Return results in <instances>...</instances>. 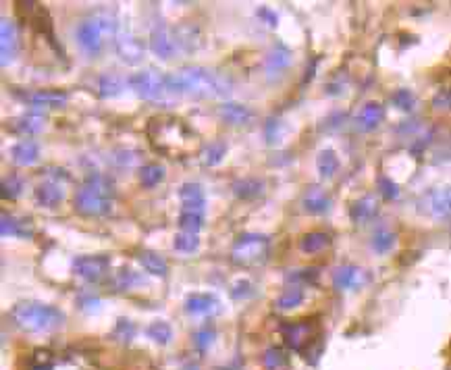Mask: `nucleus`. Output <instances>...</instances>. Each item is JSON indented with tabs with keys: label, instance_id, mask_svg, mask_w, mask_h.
<instances>
[{
	"label": "nucleus",
	"instance_id": "1",
	"mask_svg": "<svg viewBox=\"0 0 451 370\" xmlns=\"http://www.w3.org/2000/svg\"><path fill=\"white\" fill-rule=\"evenodd\" d=\"M165 88L173 94L196 98H227L231 94V81L206 67H183L173 71L165 75Z\"/></svg>",
	"mask_w": 451,
	"mask_h": 370
},
{
	"label": "nucleus",
	"instance_id": "2",
	"mask_svg": "<svg viewBox=\"0 0 451 370\" xmlns=\"http://www.w3.org/2000/svg\"><path fill=\"white\" fill-rule=\"evenodd\" d=\"M10 321L27 333H50L65 325V314L48 304L19 302L10 310Z\"/></svg>",
	"mask_w": 451,
	"mask_h": 370
},
{
	"label": "nucleus",
	"instance_id": "3",
	"mask_svg": "<svg viewBox=\"0 0 451 370\" xmlns=\"http://www.w3.org/2000/svg\"><path fill=\"white\" fill-rule=\"evenodd\" d=\"M113 182L104 175H90L75 193V208L88 216H102L110 212L113 206Z\"/></svg>",
	"mask_w": 451,
	"mask_h": 370
},
{
	"label": "nucleus",
	"instance_id": "4",
	"mask_svg": "<svg viewBox=\"0 0 451 370\" xmlns=\"http://www.w3.org/2000/svg\"><path fill=\"white\" fill-rule=\"evenodd\" d=\"M268 254V237L260 233H243L231 248V258L237 264H256Z\"/></svg>",
	"mask_w": 451,
	"mask_h": 370
},
{
	"label": "nucleus",
	"instance_id": "5",
	"mask_svg": "<svg viewBox=\"0 0 451 370\" xmlns=\"http://www.w3.org/2000/svg\"><path fill=\"white\" fill-rule=\"evenodd\" d=\"M104 35H106V31L100 25V21L96 19V15L92 19L77 23V27H75V42L88 56H98L102 52Z\"/></svg>",
	"mask_w": 451,
	"mask_h": 370
},
{
	"label": "nucleus",
	"instance_id": "6",
	"mask_svg": "<svg viewBox=\"0 0 451 370\" xmlns=\"http://www.w3.org/2000/svg\"><path fill=\"white\" fill-rule=\"evenodd\" d=\"M127 83L144 100H156V98H161L163 90H167L165 88V77L156 69H146V71L133 73L127 79Z\"/></svg>",
	"mask_w": 451,
	"mask_h": 370
},
{
	"label": "nucleus",
	"instance_id": "7",
	"mask_svg": "<svg viewBox=\"0 0 451 370\" xmlns=\"http://www.w3.org/2000/svg\"><path fill=\"white\" fill-rule=\"evenodd\" d=\"M148 44H150V50H152L158 58H163V61L173 58V54L177 52V42L173 40L169 27H167L163 21H156V23L152 25Z\"/></svg>",
	"mask_w": 451,
	"mask_h": 370
},
{
	"label": "nucleus",
	"instance_id": "8",
	"mask_svg": "<svg viewBox=\"0 0 451 370\" xmlns=\"http://www.w3.org/2000/svg\"><path fill=\"white\" fill-rule=\"evenodd\" d=\"M108 266L110 262L106 256H77L73 260V273L85 281H100Z\"/></svg>",
	"mask_w": 451,
	"mask_h": 370
},
{
	"label": "nucleus",
	"instance_id": "9",
	"mask_svg": "<svg viewBox=\"0 0 451 370\" xmlns=\"http://www.w3.org/2000/svg\"><path fill=\"white\" fill-rule=\"evenodd\" d=\"M115 48H117V54L121 56V61L127 63V65H138V63H142L144 52H146L144 42L138 40V38H136L131 31H127V29L117 33Z\"/></svg>",
	"mask_w": 451,
	"mask_h": 370
},
{
	"label": "nucleus",
	"instance_id": "10",
	"mask_svg": "<svg viewBox=\"0 0 451 370\" xmlns=\"http://www.w3.org/2000/svg\"><path fill=\"white\" fill-rule=\"evenodd\" d=\"M19 52V29L15 25V21L2 17L0 23V63L8 65Z\"/></svg>",
	"mask_w": 451,
	"mask_h": 370
},
{
	"label": "nucleus",
	"instance_id": "11",
	"mask_svg": "<svg viewBox=\"0 0 451 370\" xmlns=\"http://www.w3.org/2000/svg\"><path fill=\"white\" fill-rule=\"evenodd\" d=\"M366 283V273L356 264H343L333 273V285L341 291L358 289Z\"/></svg>",
	"mask_w": 451,
	"mask_h": 370
},
{
	"label": "nucleus",
	"instance_id": "12",
	"mask_svg": "<svg viewBox=\"0 0 451 370\" xmlns=\"http://www.w3.org/2000/svg\"><path fill=\"white\" fill-rule=\"evenodd\" d=\"M281 333L285 337V344L297 352L304 350V346L312 341V325L310 323H287L281 327Z\"/></svg>",
	"mask_w": 451,
	"mask_h": 370
},
{
	"label": "nucleus",
	"instance_id": "13",
	"mask_svg": "<svg viewBox=\"0 0 451 370\" xmlns=\"http://www.w3.org/2000/svg\"><path fill=\"white\" fill-rule=\"evenodd\" d=\"M35 202L44 208H54L65 200V187L58 184L56 179H46L35 187L33 191Z\"/></svg>",
	"mask_w": 451,
	"mask_h": 370
},
{
	"label": "nucleus",
	"instance_id": "14",
	"mask_svg": "<svg viewBox=\"0 0 451 370\" xmlns=\"http://www.w3.org/2000/svg\"><path fill=\"white\" fill-rule=\"evenodd\" d=\"M179 200H181V204H183V210L204 214L206 198H204V189H202V185L200 184L188 182V184L181 185V189H179Z\"/></svg>",
	"mask_w": 451,
	"mask_h": 370
},
{
	"label": "nucleus",
	"instance_id": "15",
	"mask_svg": "<svg viewBox=\"0 0 451 370\" xmlns=\"http://www.w3.org/2000/svg\"><path fill=\"white\" fill-rule=\"evenodd\" d=\"M219 117L229 123V125H247L254 121L256 113L245 106V104H239V102H225L219 106Z\"/></svg>",
	"mask_w": 451,
	"mask_h": 370
},
{
	"label": "nucleus",
	"instance_id": "16",
	"mask_svg": "<svg viewBox=\"0 0 451 370\" xmlns=\"http://www.w3.org/2000/svg\"><path fill=\"white\" fill-rule=\"evenodd\" d=\"M0 233L4 237H21V239H29L33 235V227H31V220L27 218H17V216H10L6 212H2V218H0Z\"/></svg>",
	"mask_w": 451,
	"mask_h": 370
},
{
	"label": "nucleus",
	"instance_id": "17",
	"mask_svg": "<svg viewBox=\"0 0 451 370\" xmlns=\"http://www.w3.org/2000/svg\"><path fill=\"white\" fill-rule=\"evenodd\" d=\"M425 206H427V212H431L433 216H450L451 185L450 187H441V189H435V191L427 193V195H425Z\"/></svg>",
	"mask_w": 451,
	"mask_h": 370
},
{
	"label": "nucleus",
	"instance_id": "18",
	"mask_svg": "<svg viewBox=\"0 0 451 370\" xmlns=\"http://www.w3.org/2000/svg\"><path fill=\"white\" fill-rule=\"evenodd\" d=\"M10 159L19 167H31L40 161V146L33 140H21L10 148Z\"/></svg>",
	"mask_w": 451,
	"mask_h": 370
},
{
	"label": "nucleus",
	"instance_id": "19",
	"mask_svg": "<svg viewBox=\"0 0 451 370\" xmlns=\"http://www.w3.org/2000/svg\"><path fill=\"white\" fill-rule=\"evenodd\" d=\"M289 65H291V50L283 44H274L264 58V69L268 75L283 73Z\"/></svg>",
	"mask_w": 451,
	"mask_h": 370
},
{
	"label": "nucleus",
	"instance_id": "20",
	"mask_svg": "<svg viewBox=\"0 0 451 370\" xmlns=\"http://www.w3.org/2000/svg\"><path fill=\"white\" fill-rule=\"evenodd\" d=\"M186 310L194 316H204L213 314L219 310V300L213 293H192L186 300Z\"/></svg>",
	"mask_w": 451,
	"mask_h": 370
},
{
	"label": "nucleus",
	"instance_id": "21",
	"mask_svg": "<svg viewBox=\"0 0 451 370\" xmlns=\"http://www.w3.org/2000/svg\"><path fill=\"white\" fill-rule=\"evenodd\" d=\"M302 206H304V210L310 212V214H325V212H329V208H331V198L327 195L325 189H320V187H310V189L304 193V198H302Z\"/></svg>",
	"mask_w": 451,
	"mask_h": 370
},
{
	"label": "nucleus",
	"instance_id": "22",
	"mask_svg": "<svg viewBox=\"0 0 451 370\" xmlns=\"http://www.w3.org/2000/svg\"><path fill=\"white\" fill-rule=\"evenodd\" d=\"M383 106L381 104H377V102H368V104H364L362 106V111L358 113V117H356V127L360 129V131H372V129H377L379 127V123L383 121Z\"/></svg>",
	"mask_w": 451,
	"mask_h": 370
},
{
	"label": "nucleus",
	"instance_id": "23",
	"mask_svg": "<svg viewBox=\"0 0 451 370\" xmlns=\"http://www.w3.org/2000/svg\"><path fill=\"white\" fill-rule=\"evenodd\" d=\"M138 262L144 266L146 273H150V275H154V277H167V273H169V264H167V260H165L161 254L152 252V250H144V252H140Z\"/></svg>",
	"mask_w": 451,
	"mask_h": 370
},
{
	"label": "nucleus",
	"instance_id": "24",
	"mask_svg": "<svg viewBox=\"0 0 451 370\" xmlns=\"http://www.w3.org/2000/svg\"><path fill=\"white\" fill-rule=\"evenodd\" d=\"M379 212V202L372 198V195H364L360 198L354 206H352V220L362 225V223H368L370 218H375V214Z\"/></svg>",
	"mask_w": 451,
	"mask_h": 370
},
{
	"label": "nucleus",
	"instance_id": "25",
	"mask_svg": "<svg viewBox=\"0 0 451 370\" xmlns=\"http://www.w3.org/2000/svg\"><path fill=\"white\" fill-rule=\"evenodd\" d=\"M29 102L33 106H48V108H60L67 102V94L58 90H42L29 96Z\"/></svg>",
	"mask_w": 451,
	"mask_h": 370
},
{
	"label": "nucleus",
	"instance_id": "26",
	"mask_svg": "<svg viewBox=\"0 0 451 370\" xmlns=\"http://www.w3.org/2000/svg\"><path fill=\"white\" fill-rule=\"evenodd\" d=\"M331 243V237L322 231H312V233H306L302 239H300V250L304 254H316V252H322L327 246Z\"/></svg>",
	"mask_w": 451,
	"mask_h": 370
},
{
	"label": "nucleus",
	"instance_id": "27",
	"mask_svg": "<svg viewBox=\"0 0 451 370\" xmlns=\"http://www.w3.org/2000/svg\"><path fill=\"white\" fill-rule=\"evenodd\" d=\"M264 191V182L260 179H254V177H247V179H237L233 184V193L241 200H252V198H258L260 193Z\"/></svg>",
	"mask_w": 451,
	"mask_h": 370
},
{
	"label": "nucleus",
	"instance_id": "28",
	"mask_svg": "<svg viewBox=\"0 0 451 370\" xmlns=\"http://www.w3.org/2000/svg\"><path fill=\"white\" fill-rule=\"evenodd\" d=\"M44 127V117L42 115H35V113H27L23 117H19L15 121V129L23 136H33V134H40Z\"/></svg>",
	"mask_w": 451,
	"mask_h": 370
},
{
	"label": "nucleus",
	"instance_id": "29",
	"mask_svg": "<svg viewBox=\"0 0 451 370\" xmlns=\"http://www.w3.org/2000/svg\"><path fill=\"white\" fill-rule=\"evenodd\" d=\"M146 335H148L154 344L167 346V344H171V339H173V329H171V325L165 323V321H154L152 325L146 327Z\"/></svg>",
	"mask_w": 451,
	"mask_h": 370
},
{
	"label": "nucleus",
	"instance_id": "30",
	"mask_svg": "<svg viewBox=\"0 0 451 370\" xmlns=\"http://www.w3.org/2000/svg\"><path fill=\"white\" fill-rule=\"evenodd\" d=\"M200 156H202V163L206 167H217V165L223 163V159L227 156V144L225 142H211V144L204 146Z\"/></svg>",
	"mask_w": 451,
	"mask_h": 370
},
{
	"label": "nucleus",
	"instance_id": "31",
	"mask_svg": "<svg viewBox=\"0 0 451 370\" xmlns=\"http://www.w3.org/2000/svg\"><path fill=\"white\" fill-rule=\"evenodd\" d=\"M98 90H100V96L104 98H115L123 92V79L119 75H113V73H104L100 79H98Z\"/></svg>",
	"mask_w": 451,
	"mask_h": 370
},
{
	"label": "nucleus",
	"instance_id": "32",
	"mask_svg": "<svg viewBox=\"0 0 451 370\" xmlns=\"http://www.w3.org/2000/svg\"><path fill=\"white\" fill-rule=\"evenodd\" d=\"M316 167H318L320 177L329 179V177H333V175L339 171V159H337V154H335L333 150H322V152L318 154Z\"/></svg>",
	"mask_w": 451,
	"mask_h": 370
},
{
	"label": "nucleus",
	"instance_id": "33",
	"mask_svg": "<svg viewBox=\"0 0 451 370\" xmlns=\"http://www.w3.org/2000/svg\"><path fill=\"white\" fill-rule=\"evenodd\" d=\"M302 302H304V289H302V287H289V289H285V291L274 300V306H277L279 310H293V308H297Z\"/></svg>",
	"mask_w": 451,
	"mask_h": 370
},
{
	"label": "nucleus",
	"instance_id": "34",
	"mask_svg": "<svg viewBox=\"0 0 451 370\" xmlns=\"http://www.w3.org/2000/svg\"><path fill=\"white\" fill-rule=\"evenodd\" d=\"M163 179H165V167L163 165L150 163V165H144L140 169V182L144 187H156Z\"/></svg>",
	"mask_w": 451,
	"mask_h": 370
},
{
	"label": "nucleus",
	"instance_id": "35",
	"mask_svg": "<svg viewBox=\"0 0 451 370\" xmlns=\"http://www.w3.org/2000/svg\"><path fill=\"white\" fill-rule=\"evenodd\" d=\"M395 246V235L389 229H379L372 237V250L377 254H387Z\"/></svg>",
	"mask_w": 451,
	"mask_h": 370
},
{
	"label": "nucleus",
	"instance_id": "36",
	"mask_svg": "<svg viewBox=\"0 0 451 370\" xmlns=\"http://www.w3.org/2000/svg\"><path fill=\"white\" fill-rule=\"evenodd\" d=\"M175 250L177 252H183V254H192L198 250L200 246V239H198V233H188V231H181L175 235V241H173Z\"/></svg>",
	"mask_w": 451,
	"mask_h": 370
},
{
	"label": "nucleus",
	"instance_id": "37",
	"mask_svg": "<svg viewBox=\"0 0 451 370\" xmlns=\"http://www.w3.org/2000/svg\"><path fill=\"white\" fill-rule=\"evenodd\" d=\"M179 227L188 233H198L204 227V216L200 212H188L183 210L179 214Z\"/></svg>",
	"mask_w": 451,
	"mask_h": 370
},
{
	"label": "nucleus",
	"instance_id": "38",
	"mask_svg": "<svg viewBox=\"0 0 451 370\" xmlns=\"http://www.w3.org/2000/svg\"><path fill=\"white\" fill-rule=\"evenodd\" d=\"M113 337L121 344H129L136 337V325L127 319H119L113 331Z\"/></svg>",
	"mask_w": 451,
	"mask_h": 370
},
{
	"label": "nucleus",
	"instance_id": "39",
	"mask_svg": "<svg viewBox=\"0 0 451 370\" xmlns=\"http://www.w3.org/2000/svg\"><path fill=\"white\" fill-rule=\"evenodd\" d=\"M23 193V179L19 175H8L2 182V198L4 200H17Z\"/></svg>",
	"mask_w": 451,
	"mask_h": 370
},
{
	"label": "nucleus",
	"instance_id": "40",
	"mask_svg": "<svg viewBox=\"0 0 451 370\" xmlns=\"http://www.w3.org/2000/svg\"><path fill=\"white\" fill-rule=\"evenodd\" d=\"M262 364L266 370H279L285 367V354L279 348H268L262 356Z\"/></svg>",
	"mask_w": 451,
	"mask_h": 370
},
{
	"label": "nucleus",
	"instance_id": "41",
	"mask_svg": "<svg viewBox=\"0 0 451 370\" xmlns=\"http://www.w3.org/2000/svg\"><path fill=\"white\" fill-rule=\"evenodd\" d=\"M138 283H144V279H142L136 271H131V268H121V271L117 273V285H119L121 289H131V287L138 285Z\"/></svg>",
	"mask_w": 451,
	"mask_h": 370
},
{
	"label": "nucleus",
	"instance_id": "42",
	"mask_svg": "<svg viewBox=\"0 0 451 370\" xmlns=\"http://www.w3.org/2000/svg\"><path fill=\"white\" fill-rule=\"evenodd\" d=\"M391 100H393V104H395L397 108H402V111H412V108L416 106V96H414L410 90H397Z\"/></svg>",
	"mask_w": 451,
	"mask_h": 370
},
{
	"label": "nucleus",
	"instance_id": "43",
	"mask_svg": "<svg viewBox=\"0 0 451 370\" xmlns=\"http://www.w3.org/2000/svg\"><path fill=\"white\" fill-rule=\"evenodd\" d=\"M194 341H196V348H198V350H202V352L208 350V348L213 346V341H215V329H213V327H204V329L196 331Z\"/></svg>",
	"mask_w": 451,
	"mask_h": 370
},
{
	"label": "nucleus",
	"instance_id": "44",
	"mask_svg": "<svg viewBox=\"0 0 451 370\" xmlns=\"http://www.w3.org/2000/svg\"><path fill=\"white\" fill-rule=\"evenodd\" d=\"M433 106L437 111H451V88L441 90L435 98H433Z\"/></svg>",
	"mask_w": 451,
	"mask_h": 370
},
{
	"label": "nucleus",
	"instance_id": "45",
	"mask_svg": "<svg viewBox=\"0 0 451 370\" xmlns=\"http://www.w3.org/2000/svg\"><path fill=\"white\" fill-rule=\"evenodd\" d=\"M279 121L277 119H268L266 123H264V138H266V142L268 144H274L277 140H279Z\"/></svg>",
	"mask_w": 451,
	"mask_h": 370
},
{
	"label": "nucleus",
	"instance_id": "46",
	"mask_svg": "<svg viewBox=\"0 0 451 370\" xmlns=\"http://www.w3.org/2000/svg\"><path fill=\"white\" fill-rule=\"evenodd\" d=\"M379 187H381L383 195L389 198V200H393V198L400 195V187L393 184L391 179H387V177H381V179H379Z\"/></svg>",
	"mask_w": 451,
	"mask_h": 370
},
{
	"label": "nucleus",
	"instance_id": "47",
	"mask_svg": "<svg viewBox=\"0 0 451 370\" xmlns=\"http://www.w3.org/2000/svg\"><path fill=\"white\" fill-rule=\"evenodd\" d=\"M231 296H233L235 300H239V298H243V296H252V285H249V281H237V283L233 285Z\"/></svg>",
	"mask_w": 451,
	"mask_h": 370
},
{
	"label": "nucleus",
	"instance_id": "48",
	"mask_svg": "<svg viewBox=\"0 0 451 370\" xmlns=\"http://www.w3.org/2000/svg\"><path fill=\"white\" fill-rule=\"evenodd\" d=\"M258 17H260L264 23H268V27H277V23H279V17H277L270 8H266V6H262V8L258 10Z\"/></svg>",
	"mask_w": 451,
	"mask_h": 370
},
{
	"label": "nucleus",
	"instance_id": "49",
	"mask_svg": "<svg viewBox=\"0 0 451 370\" xmlns=\"http://www.w3.org/2000/svg\"><path fill=\"white\" fill-rule=\"evenodd\" d=\"M79 304H81V308L83 310H98V306H100V300L98 298H81L79 300Z\"/></svg>",
	"mask_w": 451,
	"mask_h": 370
}]
</instances>
